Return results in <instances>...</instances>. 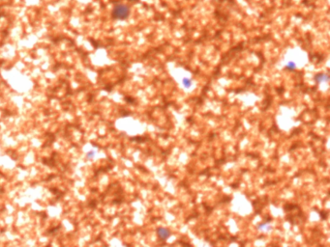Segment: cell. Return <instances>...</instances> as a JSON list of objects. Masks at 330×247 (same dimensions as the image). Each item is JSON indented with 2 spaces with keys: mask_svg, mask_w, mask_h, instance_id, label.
Segmentation results:
<instances>
[{
  "mask_svg": "<svg viewBox=\"0 0 330 247\" xmlns=\"http://www.w3.org/2000/svg\"><path fill=\"white\" fill-rule=\"evenodd\" d=\"M113 17L118 20H124L129 17L130 9L125 4H117L113 9Z\"/></svg>",
  "mask_w": 330,
  "mask_h": 247,
  "instance_id": "obj_1",
  "label": "cell"
},
{
  "mask_svg": "<svg viewBox=\"0 0 330 247\" xmlns=\"http://www.w3.org/2000/svg\"><path fill=\"white\" fill-rule=\"evenodd\" d=\"M157 234H158V237H160V239H163V240H166L169 236H171V232H169V230H168V229H166V228H163V227L159 228L158 230H157Z\"/></svg>",
  "mask_w": 330,
  "mask_h": 247,
  "instance_id": "obj_2",
  "label": "cell"
},
{
  "mask_svg": "<svg viewBox=\"0 0 330 247\" xmlns=\"http://www.w3.org/2000/svg\"><path fill=\"white\" fill-rule=\"evenodd\" d=\"M315 80L317 83H322V82H327L329 80V76L325 74H317L315 75Z\"/></svg>",
  "mask_w": 330,
  "mask_h": 247,
  "instance_id": "obj_3",
  "label": "cell"
},
{
  "mask_svg": "<svg viewBox=\"0 0 330 247\" xmlns=\"http://www.w3.org/2000/svg\"><path fill=\"white\" fill-rule=\"evenodd\" d=\"M182 84H183V86L185 87V88L188 89V88H190V87H191V85H192V81H191V79H189V78L185 77V78H183Z\"/></svg>",
  "mask_w": 330,
  "mask_h": 247,
  "instance_id": "obj_4",
  "label": "cell"
},
{
  "mask_svg": "<svg viewBox=\"0 0 330 247\" xmlns=\"http://www.w3.org/2000/svg\"><path fill=\"white\" fill-rule=\"evenodd\" d=\"M259 230H263V231H268V230H271V227L268 224H266V223H262L261 225L259 226Z\"/></svg>",
  "mask_w": 330,
  "mask_h": 247,
  "instance_id": "obj_5",
  "label": "cell"
},
{
  "mask_svg": "<svg viewBox=\"0 0 330 247\" xmlns=\"http://www.w3.org/2000/svg\"><path fill=\"white\" fill-rule=\"evenodd\" d=\"M95 155H96V152H95V151H93V150L92 151H89V152L86 153V157L88 158V159L94 158Z\"/></svg>",
  "mask_w": 330,
  "mask_h": 247,
  "instance_id": "obj_6",
  "label": "cell"
},
{
  "mask_svg": "<svg viewBox=\"0 0 330 247\" xmlns=\"http://www.w3.org/2000/svg\"><path fill=\"white\" fill-rule=\"evenodd\" d=\"M295 68H296V66H295V64H294V62H289V64L287 65V69L289 71H293V70H295Z\"/></svg>",
  "mask_w": 330,
  "mask_h": 247,
  "instance_id": "obj_7",
  "label": "cell"
},
{
  "mask_svg": "<svg viewBox=\"0 0 330 247\" xmlns=\"http://www.w3.org/2000/svg\"><path fill=\"white\" fill-rule=\"evenodd\" d=\"M132 1H137V0H132Z\"/></svg>",
  "mask_w": 330,
  "mask_h": 247,
  "instance_id": "obj_8",
  "label": "cell"
}]
</instances>
